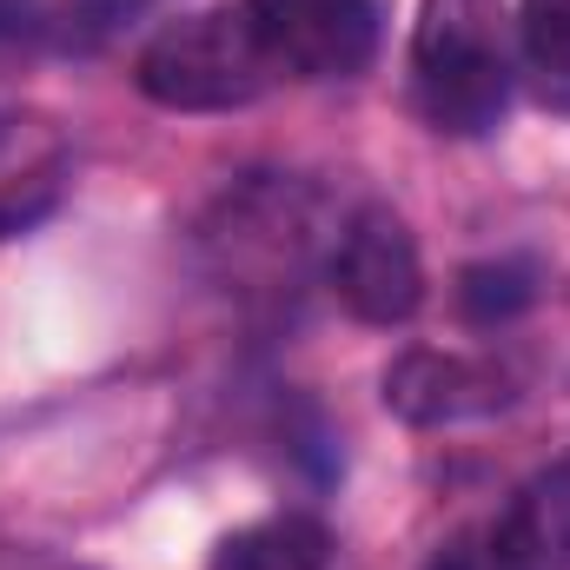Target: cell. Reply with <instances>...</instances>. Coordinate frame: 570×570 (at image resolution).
I'll return each instance as SVG.
<instances>
[{
	"label": "cell",
	"instance_id": "6da1fadb",
	"mask_svg": "<svg viewBox=\"0 0 570 570\" xmlns=\"http://www.w3.org/2000/svg\"><path fill=\"white\" fill-rule=\"evenodd\" d=\"M412 87L438 134L478 140L511 100V20L504 0H419Z\"/></svg>",
	"mask_w": 570,
	"mask_h": 570
},
{
	"label": "cell",
	"instance_id": "7a4b0ae2",
	"mask_svg": "<svg viewBox=\"0 0 570 570\" xmlns=\"http://www.w3.org/2000/svg\"><path fill=\"white\" fill-rule=\"evenodd\" d=\"M134 80L166 114H233V107H253L279 80V67L259 47L246 7H206V13L166 20L146 40Z\"/></svg>",
	"mask_w": 570,
	"mask_h": 570
},
{
	"label": "cell",
	"instance_id": "3957f363",
	"mask_svg": "<svg viewBox=\"0 0 570 570\" xmlns=\"http://www.w3.org/2000/svg\"><path fill=\"white\" fill-rule=\"evenodd\" d=\"M239 7L273 67L298 80H352L379 60L385 40L379 0H239Z\"/></svg>",
	"mask_w": 570,
	"mask_h": 570
},
{
	"label": "cell",
	"instance_id": "277c9868",
	"mask_svg": "<svg viewBox=\"0 0 570 570\" xmlns=\"http://www.w3.org/2000/svg\"><path fill=\"white\" fill-rule=\"evenodd\" d=\"M332 292L365 325H405L425 305V259L392 206H358L332 246Z\"/></svg>",
	"mask_w": 570,
	"mask_h": 570
},
{
	"label": "cell",
	"instance_id": "5b68a950",
	"mask_svg": "<svg viewBox=\"0 0 570 570\" xmlns=\"http://www.w3.org/2000/svg\"><path fill=\"white\" fill-rule=\"evenodd\" d=\"M518 399L511 372L498 358H478V352H405L385 365V412L405 419V425H471V419H491Z\"/></svg>",
	"mask_w": 570,
	"mask_h": 570
},
{
	"label": "cell",
	"instance_id": "8992f818",
	"mask_svg": "<svg viewBox=\"0 0 570 570\" xmlns=\"http://www.w3.org/2000/svg\"><path fill=\"white\" fill-rule=\"evenodd\" d=\"M67 193V134L47 114H0V239L40 226Z\"/></svg>",
	"mask_w": 570,
	"mask_h": 570
},
{
	"label": "cell",
	"instance_id": "52a82bcc",
	"mask_svg": "<svg viewBox=\"0 0 570 570\" xmlns=\"http://www.w3.org/2000/svg\"><path fill=\"white\" fill-rule=\"evenodd\" d=\"M484 564L491 570H570V464H551L531 484H518V498L504 504V518L484 538Z\"/></svg>",
	"mask_w": 570,
	"mask_h": 570
},
{
	"label": "cell",
	"instance_id": "ba28073f",
	"mask_svg": "<svg viewBox=\"0 0 570 570\" xmlns=\"http://www.w3.org/2000/svg\"><path fill=\"white\" fill-rule=\"evenodd\" d=\"M325 564H332V531L318 518H305V511L239 524L206 558V570H325Z\"/></svg>",
	"mask_w": 570,
	"mask_h": 570
},
{
	"label": "cell",
	"instance_id": "9c48e42d",
	"mask_svg": "<svg viewBox=\"0 0 570 570\" xmlns=\"http://www.w3.org/2000/svg\"><path fill=\"white\" fill-rule=\"evenodd\" d=\"M531 305V266L518 259H491V266H471L458 279V312L471 325H498V318H518Z\"/></svg>",
	"mask_w": 570,
	"mask_h": 570
},
{
	"label": "cell",
	"instance_id": "30bf717a",
	"mask_svg": "<svg viewBox=\"0 0 570 570\" xmlns=\"http://www.w3.org/2000/svg\"><path fill=\"white\" fill-rule=\"evenodd\" d=\"M518 47L544 87H570V0H524Z\"/></svg>",
	"mask_w": 570,
	"mask_h": 570
},
{
	"label": "cell",
	"instance_id": "8fae6325",
	"mask_svg": "<svg viewBox=\"0 0 570 570\" xmlns=\"http://www.w3.org/2000/svg\"><path fill=\"white\" fill-rule=\"evenodd\" d=\"M47 33L40 0H0V47H33Z\"/></svg>",
	"mask_w": 570,
	"mask_h": 570
},
{
	"label": "cell",
	"instance_id": "7c38bea8",
	"mask_svg": "<svg viewBox=\"0 0 570 570\" xmlns=\"http://www.w3.org/2000/svg\"><path fill=\"white\" fill-rule=\"evenodd\" d=\"M140 7H153V0H80V20H87L94 33H107V27H120V20H134Z\"/></svg>",
	"mask_w": 570,
	"mask_h": 570
}]
</instances>
